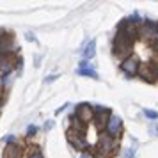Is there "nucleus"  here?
<instances>
[{"mask_svg": "<svg viewBox=\"0 0 158 158\" xmlns=\"http://www.w3.org/2000/svg\"><path fill=\"white\" fill-rule=\"evenodd\" d=\"M144 115H146L148 119H151V121H156V119H158V112H156V110H149V108H144Z\"/></svg>", "mask_w": 158, "mask_h": 158, "instance_id": "nucleus-15", "label": "nucleus"}, {"mask_svg": "<svg viewBox=\"0 0 158 158\" xmlns=\"http://www.w3.org/2000/svg\"><path fill=\"white\" fill-rule=\"evenodd\" d=\"M121 131H123V119L119 115H110L107 126H105V133L117 139V137L121 135Z\"/></svg>", "mask_w": 158, "mask_h": 158, "instance_id": "nucleus-6", "label": "nucleus"}, {"mask_svg": "<svg viewBox=\"0 0 158 158\" xmlns=\"http://www.w3.org/2000/svg\"><path fill=\"white\" fill-rule=\"evenodd\" d=\"M22 155H23V149L18 144H9L6 151H4V158H20Z\"/></svg>", "mask_w": 158, "mask_h": 158, "instance_id": "nucleus-11", "label": "nucleus"}, {"mask_svg": "<svg viewBox=\"0 0 158 158\" xmlns=\"http://www.w3.org/2000/svg\"><path fill=\"white\" fill-rule=\"evenodd\" d=\"M89 66H91V64H89V60H82L78 68H89Z\"/></svg>", "mask_w": 158, "mask_h": 158, "instance_id": "nucleus-21", "label": "nucleus"}, {"mask_svg": "<svg viewBox=\"0 0 158 158\" xmlns=\"http://www.w3.org/2000/svg\"><path fill=\"white\" fill-rule=\"evenodd\" d=\"M115 148H117V142H115L114 137L107 135L105 131H103V133H101V135L98 137V144H96V149H98V153H100V155H103V156H107V155H112Z\"/></svg>", "mask_w": 158, "mask_h": 158, "instance_id": "nucleus-2", "label": "nucleus"}, {"mask_svg": "<svg viewBox=\"0 0 158 158\" xmlns=\"http://www.w3.org/2000/svg\"><path fill=\"white\" fill-rule=\"evenodd\" d=\"M108 119H110V110H108V108H103V107L94 108V124L100 130L107 126Z\"/></svg>", "mask_w": 158, "mask_h": 158, "instance_id": "nucleus-8", "label": "nucleus"}, {"mask_svg": "<svg viewBox=\"0 0 158 158\" xmlns=\"http://www.w3.org/2000/svg\"><path fill=\"white\" fill-rule=\"evenodd\" d=\"M80 158H93V155H91V153H87V151H84V153L80 155Z\"/></svg>", "mask_w": 158, "mask_h": 158, "instance_id": "nucleus-22", "label": "nucleus"}, {"mask_svg": "<svg viewBox=\"0 0 158 158\" xmlns=\"http://www.w3.org/2000/svg\"><path fill=\"white\" fill-rule=\"evenodd\" d=\"M15 140H16V137H15V135L6 137V142H7V146H9V144H15Z\"/></svg>", "mask_w": 158, "mask_h": 158, "instance_id": "nucleus-19", "label": "nucleus"}, {"mask_svg": "<svg viewBox=\"0 0 158 158\" xmlns=\"http://www.w3.org/2000/svg\"><path fill=\"white\" fill-rule=\"evenodd\" d=\"M121 69H123V73H124V75H128V77H135V75H139L140 62H139V59H137V57L130 55L128 59L121 60Z\"/></svg>", "mask_w": 158, "mask_h": 158, "instance_id": "nucleus-7", "label": "nucleus"}, {"mask_svg": "<svg viewBox=\"0 0 158 158\" xmlns=\"http://www.w3.org/2000/svg\"><path fill=\"white\" fill-rule=\"evenodd\" d=\"M77 119H78L82 124H87V123L94 121V108L91 105H87V103H80L78 107H77Z\"/></svg>", "mask_w": 158, "mask_h": 158, "instance_id": "nucleus-5", "label": "nucleus"}, {"mask_svg": "<svg viewBox=\"0 0 158 158\" xmlns=\"http://www.w3.org/2000/svg\"><path fill=\"white\" fill-rule=\"evenodd\" d=\"M13 46H15L13 34H2L0 36V55H11Z\"/></svg>", "mask_w": 158, "mask_h": 158, "instance_id": "nucleus-9", "label": "nucleus"}, {"mask_svg": "<svg viewBox=\"0 0 158 158\" xmlns=\"http://www.w3.org/2000/svg\"><path fill=\"white\" fill-rule=\"evenodd\" d=\"M123 158H135V149H133V148L124 149V155H123Z\"/></svg>", "mask_w": 158, "mask_h": 158, "instance_id": "nucleus-17", "label": "nucleus"}, {"mask_svg": "<svg viewBox=\"0 0 158 158\" xmlns=\"http://www.w3.org/2000/svg\"><path fill=\"white\" fill-rule=\"evenodd\" d=\"M133 48V39H130L128 36H124L123 32H117L114 37V55L119 59H128Z\"/></svg>", "mask_w": 158, "mask_h": 158, "instance_id": "nucleus-1", "label": "nucleus"}, {"mask_svg": "<svg viewBox=\"0 0 158 158\" xmlns=\"http://www.w3.org/2000/svg\"><path fill=\"white\" fill-rule=\"evenodd\" d=\"M149 133H151V135H155V137H158V124H156V121H151Z\"/></svg>", "mask_w": 158, "mask_h": 158, "instance_id": "nucleus-16", "label": "nucleus"}, {"mask_svg": "<svg viewBox=\"0 0 158 158\" xmlns=\"http://www.w3.org/2000/svg\"><path fill=\"white\" fill-rule=\"evenodd\" d=\"M59 75H50V77H46V82H48V84H50V82H53V80L57 78Z\"/></svg>", "mask_w": 158, "mask_h": 158, "instance_id": "nucleus-20", "label": "nucleus"}, {"mask_svg": "<svg viewBox=\"0 0 158 158\" xmlns=\"http://www.w3.org/2000/svg\"><path fill=\"white\" fill-rule=\"evenodd\" d=\"M77 75H78V77H89V78H100V75H98V71H96V69H93V68H91V66H89V68H78V69H77Z\"/></svg>", "mask_w": 158, "mask_h": 158, "instance_id": "nucleus-13", "label": "nucleus"}, {"mask_svg": "<svg viewBox=\"0 0 158 158\" xmlns=\"http://www.w3.org/2000/svg\"><path fill=\"white\" fill-rule=\"evenodd\" d=\"M94 55H96V39H91V41L85 44L84 52H82V57H84V60H89V59H93Z\"/></svg>", "mask_w": 158, "mask_h": 158, "instance_id": "nucleus-12", "label": "nucleus"}, {"mask_svg": "<svg viewBox=\"0 0 158 158\" xmlns=\"http://www.w3.org/2000/svg\"><path fill=\"white\" fill-rule=\"evenodd\" d=\"M15 64H16V62L13 60L11 55H0V75H2V78L11 75Z\"/></svg>", "mask_w": 158, "mask_h": 158, "instance_id": "nucleus-10", "label": "nucleus"}, {"mask_svg": "<svg viewBox=\"0 0 158 158\" xmlns=\"http://www.w3.org/2000/svg\"><path fill=\"white\" fill-rule=\"evenodd\" d=\"M37 133V126H34V124H30L29 126V130H27V135L29 137H34Z\"/></svg>", "mask_w": 158, "mask_h": 158, "instance_id": "nucleus-18", "label": "nucleus"}, {"mask_svg": "<svg viewBox=\"0 0 158 158\" xmlns=\"http://www.w3.org/2000/svg\"><path fill=\"white\" fill-rule=\"evenodd\" d=\"M27 158H43V153H41V149L39 148H30L29 153H27Z\"/></svg>", "mask_w": 158, "mask_h": 158, "instance_id": "nucleus-14", "label": "nucleus"}, {"mask_svg": "<svg viewBox=\"0 0 158 158\" xmlns=\"http://www.w3.org/2000/svg\"><path fill=\"white\" fill-rule=\"evenodd\" d=\"M68 142L71 144L73 148L77 149H85L87 148V142H85V131L84 130H75V128H69L68 130Z\"/></svg>", "mask_w": 158, "mask_h": 158, "instance_id": "nucleus-4", "label": "nucleus"}, {"mask_svg": "<svg viewBox=\"0 0 158 158\" xmlns=\"http://www.w3.org/2000/svg\"><path fill=\"white\" fill-rule=\"evenodd\" d=\"M139 36L146 41H149V43H158V23L144 22L139 29Z\"/></svg>", "mask_w": 158, "mask_h": 158, "instance_id": "nucleus-3", "label": "nucleus"}, {"mask_svg": "<svg viewBox=\"0 0 158 158\" xmlns=\"http://www.w3.org/2000/svg\"><path fill=\"white\" fill-rule=\"evenodd\" d=\"M2 101H4V87L0 85V105H2Z\"/></svg>", "mask_w": 158, "mask_h": 158, "instance_id": "nucleus-23", "label": "nucleus"}]
</instances>
